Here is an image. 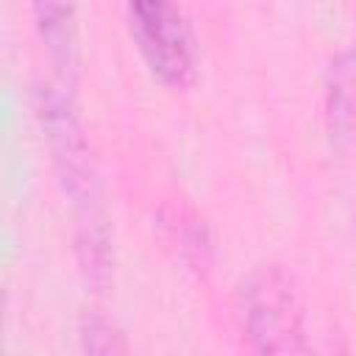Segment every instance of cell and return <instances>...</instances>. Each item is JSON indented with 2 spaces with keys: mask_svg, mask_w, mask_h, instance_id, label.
<instances>
[{
  "mask_svg": "<svg viewBox=\"0 0 356 356\" xmlns=\"http://www.w3.org/2000/svg\"><path fill=\"white\" fill-rule=\"evenodd\" d=\"M39 120L56 164L58 184L72 203L78 222V250L83 270L92 278L108 270V220L103 209L100 181L89 142L83 136L81 120L75 114L72 92L61 83H47L39 89Z\"/></svg>",
  "mask_w": 356,
  "mask_h": 356,
  "instance_id": "1",
  "label": "cell"
},
{
  "mask_svg": "<svg viewBox=\"0 0 356 356\" xmlns=\"http://www.w3.org/2000/svg\"><path fill=\"white\" fill-rule=\"evenodd\" d=\"M242 331L253 356H298L303 342L300 289L281 264H259L239 286Z\"/></svg>",
  "mask_w": 356,
  "mask_h": 356,
  "instance_id": "2",
  "label": "cell"
},
{
  "mask_svg": "<svg viewBox=\"0 0 356 356\" xmlns=\"http://www.w3.org/2000/svg\"><path fill=\"white\" fill-rule=\"evenodd\" d=\"M128 31L150 72L175 89L197 75V36L186 11L167 0H134L125 6Z\"/></svg>",
  "mask_w": 356,
  "mask_h": 356,
  "instance_id": "3",
  "label": "cell"
},
{
  "mask_svg": "<svg viewBox=\"0 0 356 356\" xmlns=\"http://www.w3.org/2000/svg\"><path fill=\"white\" fill-rule=\"evenodd\" d=\"M325 131L337 153L356 145V44L339 47L325 70Z\"/></svg>",
  "mask_w": 356,
  "mask_h": 356,
  "instance_id": "4",
  "label": "cell"
},
{
  "mask_svg": "<svg viewBox=\"0 0 356 356\" xmlns=\"http://www.w3.org/2000/svg\"><path fill=\"white\" fill-rule=\"evenodd\" d=\"M36 28L42 33L47 58L58 72V83L75 86V64H78V36H75V8L64 3H36L33 6Z\"/></svg>",
  "mask_w": 356,
  "mask_h": 356,
  "instance_id": "5",
  "label": "cell"
},
{
  "mask_svg": "<svg viewBox=\"0 0 356 356\" xmlns=\"http://www.w3.org/2000/svg\"><path fill=\"white\" fill-rule=\"evenodd\" d=\"M83 356H128V345L114 320L100 312H83L81 317Z\"/></svg>",
  "mask_w": 356,
  "mask_h": 356,
  "instance_id": "6",
  "label": "cell"
},
{
  "mask_svg": "<svg viewBox=\"0 0 356 356\" xmlns=\"http://www.w3.org/2000/svg\"><path fill=\"white\" fill-rule=\"evenodd\" d=\"M170 228H172L175 239L181 242V250L189 253L195 261L203 264V261H206L203 256H206V250H209L206 225H203L197 217H192L189 211H178V214H175V222H170Z\"/></svg>",
  "mask_w": 356,
  "mask_h": 356,
  "instance_id": "7",
  "label": "cell"
}]
</instances>
